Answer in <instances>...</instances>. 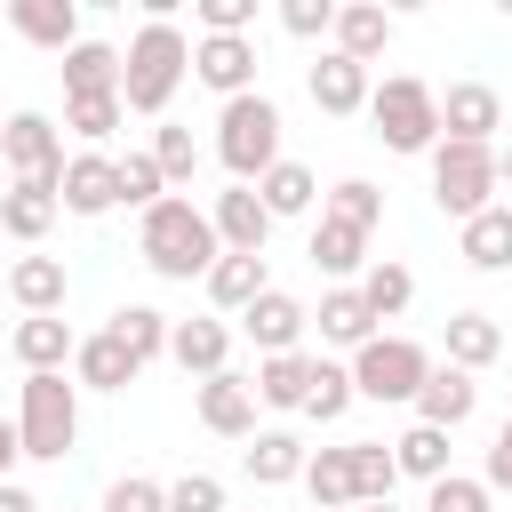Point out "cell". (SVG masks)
Here are the masks:
<instances>
[{"instance_id":"obj_10","label":"cell","mask_w":512,"mask_h":512,"mask_svg":"<svg viewBox=\"0 0 512 512\" xmlns=\"http://www.w3.org/2000/svg\"><path fill=\"white\" fill-rule=\"evenodd\" d=\"M56 208H64V216H112V208H120V176H112V152H64V176H56Z\"/></svg>"},{"instance_id":"obj_33","label":"cell","mask_w":512,"mask_h":512,"mask_svg":"<svg viewBox=\"0 0 512 512\" xmlns=\"http://www.w3.org/2000/svg\"><path fill=\"white\" fill-rule=\"evenodd\" d=\"M112 344H120L136 368H152V360L168 352V312H160V304H120V312H112Z\"/></svg>"},{"instance_id":"obj_3","label":"cell","mask_w":512,"mask_h":512,"mask_svg":"<svg viewBox=\"0 0 512 512\" xmlns=\"http://www.w3.org/2000/svg\"><path fill=\"white\" fill-rule=\"evenodd\" d=\"M16 440H24V456L64 464L72 440H80V384L72 376H24V392H16Z\"/></svg>"},{"instance_id":"obj_18","label":"cell","mask_w":512,"mask_h":512,"mask_svg":"<svg viewBox=\"0 0 512 512\" xmlns=\"http://www.w3.org/2000/svg\"><path fill=\"white\" fill-rule=\"evenodd\" d=\"M328 48L352 56V64H376L392 48V16L376 0H336V24H328Z\"/></svg>"},{"instance_id":"obj_19","label":"cell","mask_w":512,"mask_h":512,"mask_svg":"<svg viewBox=\"0 0 512 512\" xmlns=\"http://www.w3.org/2000/svg\"><path fill=\"white\" fill-rule=\"evenodd\" d=\"M240 328H248V336H256V352L272 360V352H296V336L312 328V312H304V304H296L288 288H264V296H256V304L240 312Z\"/></svg>"},{"instance_id":"obj_29","label":"cell","mask_w":512,"mask_h":512,"mask_svg":"<svg viewBox=\"0 0 512 512\" xmlns=\"http://www.w3.org/2000/svg\"><path fill=\"white\" fill-rule=\"evenodd\" d=\"M200 288H208V304H216V312H248V304L272 288V272H264V256H216Z\"/></svg>"},{"instance_id":"obj_46","label":"cell","mask_w":512,"mask_h":512,"mask_svg":"<svg viewBox=\"0 0 512 512\" xmlns=\"http://www.w3.org/2000/svg\"><path fill=\"white\" fill-rule=\"evenodd\" d=\"M168 512H224V480H216V472H184V480H168Z\"/></svg>"},{"instance_id":"obj_11","label":"cell","mask_w":512,"mask_h":512,"mask_svg":"<svg viewBox=\"0 0 512 512\" xmlns=\"http://www.w3.org/2000/svg\"><path fill=\"white\" fill-rule=\"evenodd\" d=\"M208 232H216V248H224V256H264L272 216H264V200H256L248 184H224V192L208 200Z\"/></svg>"},{"instance_id":"obj_39","label":"cell","mask_w":512,"mask_h":512,"mask_svg":"<svg viewBox=\"0 0 512 512\" xmlns=\"http://www.w3.org/2000/svg\"><path fill=\"white\" fill-rule=\"evenodd\" d=\"M320 216H336V224H352V232H376L384 224V192L368 184V176H344V184H328V208Z\"/></svg>"},{"instance_id":"obj_20","label":"cell","mask_w":512,"mask_h":512,"mask_svg":"<svg viewBox=\"0 0 512 512\" xmlns=\"http://www.w3.org/2000/svg\"><path fill=\"white\" fill-rule=\"evenodd\" d=\"M472 408H480V384H472L464 368L432 360V376H424V392H416V424H440V432H456V424H472Z\"/></svg>"},{"instance_id":"obj_7","label":"cell","mask_w":512,"mask_h":512,"mask_svg":"<svg viewBox=\"0 0 512 512\" xmlns=\"http://www.w3.org/2000/svg\"><path fill=\"white\" fill-rule=\"evenodd\" d=\"M432 376V352L416 336H368L352 352V400H416Z\"/></svg>"},{"instance_id":"obj_53","label":"cell","mask_w":512,"mask_h":512,"mask_svg":"<svg viewBox=\"0 0 512 512\" xmlns=\"http://www.w3.org/2000/svg\"><path fill=\"white\" fill-rule=\"evenodd\" d=\"M304 512H320V504H304Z\"/></svg>"},{"instance_id":"obj_22","label":"cell","mask_w":512,"mask_h":512,"mask_svg":"<svg viewBox=\"0 0 512 512\" xmlns=\"http://www.w3.org/2000/svg\"><path fill=\"white\" fill-rule=\"evenodd\" d=\"M8 24H16L32 48L64 56V48L80 40V0H8Z\"/></svg>"},{"instance_id":"obj_23","label":"cell","mask_w":512,"mask_h":512,"mask_svg":"<svg viewBox=\"0 0 512 512\" xmlns=\"http://www.w3.org/2000/svg\"><path fill=\"white\" fill-rule=\"evenodd\" d=\"M304 440L296 432H248V448H240V472L256 480V488H288V480H304Z\"/></svg>"},{"instance_id":"obj_4","label":"cell","mask_w":512,"mask_h":512,"mask_svg":"<svg viewBox=\"0 0 512 512\" xmlns=\"http://www.w3.org/2000/svg\"><path fill=\"white\" fill-rule=\"evenodd\" d=\"M216 160H224V176L232 184H256L272 160H280V104L256 88V96H232L224 112H216Z\"/></svg>"},{"instance_id":"obj_25","label":"cell","mask_w":512,"mask_h":512,"mask_svg":"<svg viewBox=\"0 0 512 512\" xmlns=\"http://www.w3.org/2000/svg\"><path fill=\"white\" fill-rule=\"evenodd\" d=\"M456 248H464V264H472V272H512V200L480 208V216L456 232Z\"/></svg>"},{"instance_id":"obj_52","label":"cell","mask_w":512,"mask_h":512,"mask_svg":"<svg viewBox=\"0 0 512 512\" xmlns=\"http://www.w3.org/2000/svg\"><path fill=\"white\" fill-rule=\"evenodd\" d=\"M0 128H8V112H0Z\"/></svg>"},{"instance_id":"obj_51","label":"cell","mask_w":512,"mask_h":512,"mask_svg":"<svg viewBox=\"0 0 512 512\" xmlns=\"http://www.w3.org/2000/svg\"><path fill=\"white\" fill-rule=\"evenodd\" d=\"M352 512H400V504H352Z\"/></svg>"},{"instance_id":"obj_49","label":"cell","mask_w":512,"mask_h":512,"mask_svg":"<svg viewBox=\"0 0 512 512\" xmlns=\"http://www.w3.org/2000/svg\"><path fill=\"white\" fill-rule=\"evenodd\" d=\"M24 456V440H16V416H0V480H8V464Z\"/></svg>"},{"instance_id":"obj_34","label":"cell","mask_w":512,"mask_h":512,"mask_svg":"<svg viewBox=\"0 0 512 512\" xmlns=\"http://www.w3.org/2000/svg\"><path fill=\"white\" fill-rule=\"evenodd\" d=\"M312 320H320V336H328V344H344V352H360V344L376 336V312L360 304V288H328Z\"/></svg>"},{"instance_id":"obj_48","label":"cell","mask_w":512,"mask_h":512,"mask_svg":"<svg viewBox=\"0 0 512 512\" xmlns=\"http://www.w3.org/2000/svg\"><path fill=\"white\" fill-rule=\"evenodd\" d=\"M0 512H40V496H32V488H16V480H0Z\"/></svg>"},{"instance_id":"obj_36","label":"cell","mask_w":512,"mask_h":512,"mask_svg":"<svg viewBox=\"0 0 512 512\" xmlns=\"http://www.w3.org/2000/svg\"><path fill=\"white\" fill-rule=\"evenodd\" d=\"M304 488L320 512H352V448H312L304 456Z\"/></svg>"},{"instance_id":"obj_27","label":"cell","mask_w":512,"mask_h":512,"mask_svg":"<svg viewBox=\"0 0 512 512\" xmlns=\"http://www.w3.org/2000/svg\"><path fill=\"white\" fill-rule=\"evenodd\" d=\"M248 192L264 200V216H272V224H280V216H304V208L320 200V184H312V168H304V160H288V152H280V160H272V168H264V176L248 184Z\"/></svg>"},{"instance_id":"obj_50","label":"cell","mask_w":512,"mask_h":512,"mask_svg":"<svg viewBox=\"0 0 512 512\" xmlns=\"http://www.w3.org/2000/svg\"><path fill=\"white\" fill-rule=\"evenodd\" d=\"M496 184H512V152H496Z\"/></svg>"},{"instance_id":"obj_17","label":"cell","mask_w":512,"mask_h":512,"mask_svg":"<svg viewBox=\"0 0 512 512\" xmlns=\"http://www.w3.org/2000/svg\"><path fill=\"white\" fill-rule=\"evenodd\" d=\"M168 360L184 368V376H224V360H232V328L208 312V320H168Z\"/></svg>"},{"instance_id":"obj_6","label":"cell","mask_w":512,"mask_h":512,"mask_svg":"<svg viewBox=\"0 0 512 512\" xmlns=\"http://www.w3.org/2000/svg\"><path fill=\"white\" fill-rule=\"evenodd\" d=\"M432 200L440 216L472 224L480 208H496V144H432Z\"/></svg>"},{"instance_id":"obj_47","label":"cell","mask_w":512,"mask_h":512,"mask_svg":"<svg viewBox=\"0 0 512 512\" xmlns=\"http://www.w3.org/2000/svg\"><path fill=\"white\" fill-rule=\"evenodd\" d=\"M480 488L496 496V488H512V416H504V432H496V448H488V472H480Z\"/></svg>"},{"instance_id":"obj_26","label":"cell","mask_w":512,"mask_h":512,"mask_svg":"<svg viewBox=\"0 0 512 512\" xmlns=\"http://www.w3.org/2000/svg\"><path fill=\"white\" fill-rule=\"evenodd\" d=\"M56 72H64V96H104V88H120V48L80 32V40L64 48V64H56Z\"/></svg>"},{"instance_id":"obj_31","label":"cell","mask_w":512,"mask_h":512,"mask_svg":"<svg viewBox=\"0 0 512 512\" xmlns=\"http://www.w3.org/2000/svg\"><path fill=\"white\" fill-rule=\"evenodd\" d=\"M248 392H256L264 408H304V392H312V352H272V360H256Z\"/></svg>"},{"instance_id":"obj_15","label":"cell","mask_w":512,"mask_h":512,"mask_svg":"<svg viewBox=\"0 0 512 512\" xmlns=\"http://www.w3.org/2000/svg\"><path fill=\"white\" fill-rule=\"evenodd\" d=\"M192 408H200V424L216 432V440H248L256 432V392H248V376H208V384H192Z\"/></svg>"},{"instance_id":"obj_37","label":"cell","mask_w":512,"mask_h":512,"mask_svg":"<svg viewBox=\"0 0 512 512\" xmlns=\"http://www.w3.org/2000/svg\"><path fill=\"white\" fill-rule=\"evenodd\" d=\"M344 448H352V504H392V480H400L392 448L384 440H344Z\"/></svg>"},{"instance_id":"obj_8","label":"cell","mask_w":512,"mask_h":512,"mask_svg":"<svg viewBox=\"0 0 512 512\" xmlns=\"http://www.w3.org/2000/svg\"><path fill=\"white\" fill-rule=\"evenodd\" d=\"M0 160H8V176H64V128L48 120V112H8V128H0Z\"/></svg>"},{"instance_id":"obj_42","label":"cell","mask_w":512,"mask_h":512,"mask_svg":"<svg viewBox=\"0 0 512 512\" xmlns=\"http://www.w3.org/2000/svg\"><path fill=\"white\" fill-rule=\"evenodd\" d=\"M344 408H352V368H336V360H312V392H304V416L336 424Z\"/></svg>"},{"instance_id":"obj_28","label":"cell","mask_w":512,"mask_h":512,"mask_svg":"<svg viewBox=\"0 0 512 512\" xmlns=\"http://www.w3.org/2000/svg\"><path fill=\"white\" fill-rule=\"evenodd\" d=\"M312 264H320L336 288H352V280L368 272V232H352V224L320 216V224H312Z\"/></svg>"},{"instance_id":"obj_16","label":"cell","mask_w":512,"mask_h":512,"mask_svg":"<svg viewBox=\"0 0 512 512\" xmlns=\"http://www.w3.org/2000/svg\"><path fill=\"white\" fill-rule=\"evenodd\" d=\"M312 104L328 112V120H352V112H368V64H352V56H336V48H320V64H312Z\"/></svg>"},{"instance_id":"obj_2","label":"cell","mask_w":512,"mask_h":512,"mask_svg":"<svg viewBox=\"0 0 512 512\" xmlns=\"http://www.w3.org/2000/svg\"><path fill=\"white\" fill-rule=\"evenodd\" d=\"M184 72H192V40H184V24H136V40L120 48V104L144 112V120H160V112L176 104Z\"/></svg>"},{"instance_id":"obj_14","label":"cell","mask_w":512,"mask_h":512,"mask_svg":"<svg viewBox=\"0 0 512 512\" xmlns=\"http://www.w3.org/2000/svg\"><path fill=\"white\" fill-rule=\"evenodd\" d=\"M72 328H64V312H24L16 320V336H8V352L24 360V376H64L72 368Z\"/></svg>"},{"instance_id":"obj_24","label":"cell","mask_w":512,"mask_h":512,"mask_svg":"<svg viewBox=\"0 0 512 512\" xmlns=\"http://www.w3.org/2000/svg\"><path fill=\"white\" fill-rule=\"evenodd\" d=\"M8 296H16L24 312H64V296H72L64 256H16V264H8Z\"/></svg>"},{"instance_id":"obj_44","label":"cell","mask_w":512,"mask_h":512,"mask_svg":"<svg viewBox=\"0 0 512 512\" xmlns=\"http://www.w3.org/2000/svg\"><path fill=\"white\" fill-rule=\"evenodd\" d=\"M96 512H168V488L160 480H144V472H128V480H112L104 488V504Z\"/></svg>"},{"instance_id":"obj_32","label":"cell","mask_w":512,"mask_h":512,"mask_svg":"<svg viewBox=\"0 0 512 512\" xmlns=\"http://www.w3.org/2000/svg\"><path fill=\"white\" fill-rule=\"evenodd\" d=\"M352 288H360V304H368L376 320H400V312L416 304V272H408L400 256H376V264H368V272H360Z\"/></svg>"},{"instance_id":"obj_38","label":"cell","mask_w":512,"mask_h":512,"mask_svg":"<svg viewBox=\"0 0 512 512\" xmlns=\"http://www.w3.org/2000/svg\"><path fill=\"white\" fill-rule=\"evenodd\" d=\"M120 120H128L120 88H104V96H64V128H72V136H80L88 152H96V144H104V136L120 128Z\"/></svg>"},{"instance_id":"obj_41","label":"cell","mask_w":512,"mask_h":512,"mask_svg":"<svg viewBox=\"0 0 512 512\" xmlns=\"http://www.w3.org/2000/svg\"><path fill=\"white\" fill-rule=\"evenodd\" d=\"M112 176H120V208H152V200H168V184H160V168H152V152H112Z\"/></svg>"},{"instance_id":"obj_9","label":"cell","mask_w":512,"mask_h":512,"mask_svg":"<svg viewBox=\"0 0 512 512\" xmlns=\"http://www.w3.org/2000/svg\"><path fill=\"white\" fill-rule=\"evenodd\" d=\"M496 128H504V96H496L488 80H448V96H440V136H448V144H496Z\"/></svg>"},{"instance_id":"obj_35","label":"cell","mask_w":512,"mask_h":512,"mask_svg":"<svg viewBox=\"0 0 512 512\" xmlns=\"http://www.w3.org/2000/svg\"><path fill=\"white\" fill-rule=\"evenodd\" d=\"M392 464H400L408 480H424V488L448 480V432H440V424H408V432L392 440Z\"/></svg>"},{"instance_id":"obj_40","label":"cell","mask_w":512,"mask_h":512,"mask_svg":"<svg viewBox=\"0 0 512 512\" xmlns=\"http://www.w3.org/2000/svg\"><path fill=\"white\" fill-rule=\"evenodd\" d=\"M152 168H160V184L168 192H184L192 184V168H200V144H192V128H152Z\"/></svg>"},{"instance_id":"obj_1","label":"cell","mask_w":512,"mask_h":512,"mask_svg":"<svg viewBox=\"0 0 512 512\" xmlns=\"http://www.w3.org/2000/svg\"><path fill=\"white\" fill-rule=\"evenodd\" d=\"M136 256H144L160 280H208V264H216L224 248H216V232H208V208H192L184 192H168V200H152V208L136 216Z\"/></svg>"},{"instance_id":"obj_21","label":"cell","mask_w":512,"mask_h":512,"mask_svg":"<svg viewBox=\"0 0 512 512\" xmlns=\"http://www.w3.org/2000/svg\"><path fill=\"white\" fill-rule=\"evenodd\" d=\"M136 376H144V368L112 344V328H96V336L72 344V384H80V392H128Z\"/></svg>"},{"instance_id":"obj_45","label":"cell","mask_w":512,"mask_h":512,"mask_svg":"<svg viewBox=\"0 0 512 512\" xmlns=\"http://www.w3.org/2000/svg\"><path fill=\"white\" fill-rule=\"evenodd\" d=\"M336 24V0H280V32L288 40H328Z\"/></svg>"},{"instance_id":"obj_5","label":"cell","mask_w":512,"mask_h":512,"mask_svg":"<svg viewBox=\"0 0 512 512\" xmlns=\"http://www.w3.org/2000/svg\"><path fill=\"white\" fill-rule=\"evenodd\" d=\"M368 120H376L384 152H432L440 144V88H424L416 72H392L368 88Z\"/></svg>"},{"instance_id":"obj_12","label":"cell","mask_w":512,"mask_h":512,"mask_svg":"<svg viewBox=\"0 0 512 512\" xmlns=\"http://www.w3.org/2000/svg\"><path fill=\"white\" fill-rule=\"evenodd\" d=\"M192 80L216 88L224 104H232V96H256V40H216V32H200V40H192Z\"/></svg>"},{"instance_id":"obj_43","label":"cell","mask_w":512,"mask_h":512,"mask_svg":"<svg viewBox=\"0 0 512 512\" xmlns=\"http://www.w3.org/2000/svg\"><path fill=\"white\" fill-rule=\"evenodd\" d=\"M424 512H496V504H488V488L472 472H448V480L424 488Z\"/></svg>"},{"instance_id":"obj_13","label":"cell","mask_w":512,"mask_h":512,"mask_svg":"<svg viewBox=\"0 0 512 512\" xmlns=\"http://www.w3.org/2000/svg\"><path fill=\"white\" fill-rule=\"evenodd\" d=\"M56 184L48 176H16L8 192H0V240H24V248H40L48 232H56Z\"/></svg>"},{"instance_id":"obj_30","label":"cell","mask_w":512,"mask_h":512,"mask_svg":"<svg viewBox=\"0 0 512 512\" xmlns=\"http://www.w3.org/2000/svg\"><path fill=\"white\" fill-rule=\"evenodd\" d=\"M496 352H504V328L488 312H448V368L480 376V368H496Z\"/></svg>"}]
</instances>
